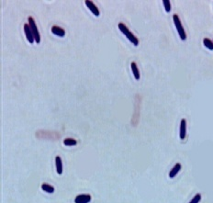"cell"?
Here are the masks:
<instances>
[{
  "instance_id": "5",
  "label": "cell",
  "mask_w": 213,
  "mask_h": 203,
  "mask_svg": "<svg viewBox=\"0 0 213 203\" xmlns=\"http://www.w3.org/2000/svg\"><path fill=\"white\" fill-rule=\"evenodd\" d=\"M24 32H25V35H26V38L28 40V41L29 43H33L35 41V39H34V36H33V33L32 31L30 29V27L29 24H25L24 25Z\"/></svg>"
},
{
  "instance_id": "15",
  "label": "cell",
  "mask_w": 213,
  "mask_h": 203,
  "mask_svg": "<svg viewBox=\"0 0 213 203\" xmlns=\"http://www.w3.org/2000/svg\"><path fill=\"white\" fill-rule=\"evenodd\" d=\"M203 43H204V45L209 49V50H213V41L211 40H209V39H208V38H205L204 40H203Z\"/></svg>"
},
{
  "instance_id": "9",
  "label": "cell",
  "mask_w": 213,
  "mask_h": 203,
  "mask_svg": "<svg viewBox=\"0 0 213 203\" xmlns=\"http://www.w3.org/2000/svg\"><path fill=\"white\" fill-rule=\"evenodd\" d=\"M51 32L56 35V36H60V37H63L65 35V31L63 29L58 27V26H53L51 28Z\"/></svg>"
},
{
  "instance_id": "11",
  "label": "cell",
  "mask_w": 213,
  "mask_h": 203,
  "mask_svg": "<svg viewBox=\"0 0 213 203\" xmlns=\"http://www.w3.org/2000/svg\"><path fill=\"white\" fill-rule=\"evenodd\" d=\"M131 67L132 74H133V76H134L135 79H136V80H139V79H140V71H139V69H138V67H137L136 63L132 62V63H131Z\"/></svg>"
},
{
  "instance_id": "4",
  "label": "cell",
  "mask_w": 213,
  "mask_h": 203,
  "mask_svg": "<svg viewBox=\"0 0 213 203\" xmlns=\"http://www.w3.org/2000/svg\"><path fill=\"white\" fill-rule=\"evenodd\" d=\"M38 138H44V139H50V140H57L58 138H60V134L56 132H43L40 131L36 133Z\"/></svg>"
},
{
  "instance_id": "6",
  "label": "cell",
  "mask_w": 213,
  "mask_h": 203,
  "mask_svg": "<svg viewBox=\"0 0 213 203\" xmlns=\"http://www.w3.org/2000/svg\"><path fill=\"white\" fill-rule=\"evenodd\" d=\"M91 200V196L89 194H81L76 196L74 199V203H88Z\"/></svg>"
},
{
  "instance_id": "10",
  "label": "cell",
  "mask_w": 213,
  "mask_h": 203,
  "mask_svg": "<svg viewBox=\"0 0 213 203\" xmlns=\"http://www.w3.org/2000/svg\"><path fill=\"white\" fill-rule=\"evenodd\" d=\"M181 170V164L177 163L175 165V166L171 169V171L169 172V177L170 178H173L175 177L178 173H179V171Z\"/></svg>"
},
{
  "instance_id": "1",
  "label": "cell",
  "mask_w": 213,
  "mask_h": 203,
  "mask_svg": "<svg viewBox=\"0 0 213 203\" xmlns=\"http://www.w3.org/2000/svg\"><path fill=\"white\" fill-rule=\"evenodd\" d=\"M118 27H119L120 30L128 38V40H129L131 42H132V43H133L135 46L139 45V40H138V38H137L136 36H134V35L131 32V31L129 30V29H128V28L125 26V24L120 23Z\"/></svg>"
},
{
  "instance_id": "8",
  "label": "cell",
  "mask_w": 213,
  "mask_h": 203,
  "mask_svg": "<svg viewBox=\"0 0 213 203\" xmlns=\"http://www.w3.org/2000/svg\"><path fill=\"white\" fill-rule=\"evenodd\" d=\"M86 5H87V7L90 9V11L95 15V16H97V17H98L99 16V10H98V8L97 7V6H95L92 1H89V0H87L86 1Z\"/></svg>"
},
{
  "instance_id": "3",
  "label": "cell",
  "mask_w": 213,
  "mask_h": 203,
  "mask_svg": "<svg viewBox=\"0 0 213 203\" xmlns=\"http://www.w3.org/2000/svg\"><path fill=\"white\" fill-rule=\"evenodd\" d=\"M28 20H29V27H30V29H31V31H32V33H33L35 41L37 42V43H40V36L39 30H38V29H37V26H36V23H35V21H34L33 18L29 17V18H28Z\"/></svg>"
},
{
  "instance_id": "12",
  "label": "cell",
  "mask_w": 213,
  "mask_h": 203,
  "mask_svg": "<svg viewBox=\"0 0 213 203\" xmlns=\"http://www.w3.org/2000/svg\"><path fill=\"white\" fill-rule=\"evenodd\" d=\"M55 165H56V171L59 175L62 174V159L60 156H56L55 157Z\"/></svg>"
},
{
  "instance_id": "2",
  "label": "cell",
  "mask_w": 213,
  "mask_h": 203,
  "mask_svg": "<svg viewBox=\"0 0 213 203\" xmlns=\"http://www.w3.org/2000/svg\"><path fill=\"white\" fill-rule=\"evenodd\" d=\"M173 19H174V23H175V26L176 28V30H177V32L180 36V39L182 40H185L187 39V35H186V32H185L184 27L182 26V23H181V21L179 19V17L176 14H175L173 16Z\"/></svg>"
},
{
  "instance_id": "16",
  "label": "cell",
  "mask_w": 213,
  "mask_h": 203,
  "mask_svg": "<svg viewBox=\"0 0 213 203\" xmlns=\"http://www.w3.org/2000/svg\"><path fill=\"white\" fill-rule=\"evenodd\" d=\"M163 4H164L165 11L166 12H170V10H171V3H170L169 0H164Z\"/></svg>"
},
{
  "instance_id": "18",
  "label": "cell",
  "mask_w": 213,
  "mask_h": 203,
  "mask_svg": "<svg viewBox=\"0 0 213 203\" xmlns=\"http://www.w3.org/2000/svg\"><path fill=\"white\" fill-rule=\"evenodd\" d=\"M212 41H213V40H212Z\"/></svg>"
},
{
  "instance_id": "13",
  "label": "cell",
  "mask_w": 213,
  "mask_h": 203,
  "mask_svg": "<svg viewBox=\"0 0 213 203\" xmlns=\"http://www.w3.org/2000/svg\"><path fill=\"white\" fill-rule=\"evenodd\" d=\"M41 189L47 192V193H52L53 191H54V188L52 186L49 185V184H42L41 185Z\"/></svg>"
},
{
  "instance_id": "7",
  "label": "cell",
  "mask_w": 213,
  "mask_h": 203,
  "mask_svg": "<svg viewBox=\"0 0 213 203\" xmlns=\"http://www.w3.org/2000/svg\"><path fill=\"white\" fill-rule=\"evenodd\" d=\"M187 133V121L185 119H182L180 121V131H179V136L181 140H184Z\"/></svg>"
},
{
  "instance_id": "17",
  "label": "cell",
  "mask_w": 213,
  "mask_h": 203,
  "mask_svg": "<svg viewBox=\"0 0 213 203\" xmlns=\"http://www.w3.org/2000/svg\"><path fill=\"white\" fill-rule=\"evenodd\" d=\"M200 199H201V195L197 194V195H195V197L192 199H191V201L189 203H198L200 201Z\"/></svg>"
},
{
  "instance_id": "14",
  "label": "cell",
  "mask_w": 213,
  "mask_h": 203,
  "mask_svg": "<svg viewBox=\"0 0 213 203\" xmlns=\"http://www.w3.org/2000/svg\"><path fill=\"white\" fill-rule=\"evenodd\" d=\"M63 143H65V145H66V146H73V145L77 144V142L76 140H73V139L67 138V139H65V140H63Z\"/></svg>"
}]
</instances>
